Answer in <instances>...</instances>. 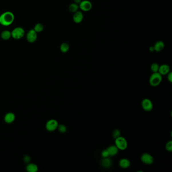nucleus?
I'll return each instance as SVG.
<instances>
[{"label": "nucleus", "instance_id": "f257e3e1", "mask_svg": "<svg viewBox=\"0 0 172 172\" xmlns=\"http://www.w3.org/2000/svg\"><path fill=\"white\" fill-rule=\"evenodd\" d=\"M15 16L12 12L6 11L0 15V24L4 26L11 25L14 21Z\"/></svg>", "mask_w": 172, "mask_h": 172}, {"label": "nucleus", "instance_id": "f03ea898", "mask_svg": "<svg viewBox=\"0 0 172 172\" xmlns=\"http://www.w3.org/2000/svg\"><path fill=\"white\" fill-rule=\"evenodd\" d=\"M162 75L159 72H154L151 75L149 79V83L153 87L157 86L161 83Z\"/></svg>", "mask_w": 172, "mask_h": 172}, {"label": "nucleus", "instance_id": "7ed1b4c3", "mask_svg": "<svg viewBox=\"0 0 172 172\" xmlns=\"http://www.w3.org/2000/svg\"><path fill=\"white\" fill-rule=\"evenodd\" d=\"M115 145L119 150L125 151L127 148V141L122 136H120L118 138L115 139Z\"/></svg>", "mask_w": 172, "mask_h": 172}, {"label": "nucleus", "instance_id": "20e7f679", "mask_svg": "<svg viewBox=\"0 0 172 172\" xmlns=\"http://www.w3.org/2000/svg\"><path fill=\"white\" fill-rule=\"evenodd\" d=\"M25 35V30L21 27H17L11 31L12 37L15 39H20L23 37Z\"/></svg>", "mask_w": 172, "mask_h": 172}, {"label": "nucleus", "instance_id": "39448f33", "mask_svg": "<svg viewBox=\"0 0 172 172\" xmlns=\"http://www.w3.org/2000/svg\"><path fill=\"white\" fill-rule=\"evenodd\" d=\"M141 106L144 110L147 112H150L153 108V103L150 99L146 98L142 100Z\"/></svg>", "mask_w": 172, "mask_h": 172}, {"label": "nucleus", "instance_id": "423d86ee", "mask_svg": "<svg viewBox=\"0 0 172 172\" xmlns=\"http://www.w3.org/2000/svg\"><path fill=\"white\" fill-rule=\"evenodd\" d=\"M140 159L143 163L147 165H152L153 164V161H154L153 157L149 153H143L141 156Z\"/></svg>", "mask_w": 172, "mask_h": 172}, {"label": "nucleus", "instance_id": "0eeeda50", "mask_svg": "<svg viewBox=\"0 0 172 172\" xmlns=\"http://www.w3.org/2000/svg\"><path fill=\"white\" fill-rule=\"evenodd\" d=\"M37 38V33L33 29H31L26 34V39L29 43H34Z\"/></svg>", "mask_w": 172, "mask_h": 172}, {"label": "nucleus", "instance_id": "6e6552de", "mask_svg": "<svg viewBox=\"0 0 172 172\" xmlns=\"http://www.w3.org/2000/svg\"><path fill=\"white\" fill-rule=\"evenodd\" d=\"M79 8L82 11L84 12L89 11L92 9V3L88 0H84L82 1L79 4Z\"/></svg>", "mask_w": 172, "mask_h": 172}, {"label": "nucleus", "instance_id": "1a4fd4ad", "mask_svg": "<svg viewBox=\"0 0 172 172\" xmlns=\"http://www.w3.org/2000/svg\"><path fill=\"white\" fill-rule=\"evenodd\" d=\"M58 123L56 120H51L47 122L46 128L49 131H53L55 130L58 126Z\"/></svg>", "mask_w": 172, "mask_h": 172}, {"label": "nucleus", "instance_id": "9d476101", "mask_svg": "<svg viewBox=\"0 0 172 172\" xmlns=\"http://www.w3.org/2000/svg\"><path fill=\"white\" fill-rule=\"evenodd\" d=\"M83 19V14L81 11H77L75 12L73 16V20L76 23H80L82 21Z\"/></svg>", "mask_w": 172, "mask_h": 172}, {"label": "nucleus", "instance_id": "9b49d317", "mask_svg": "<svg viewBox=\"0 0 172 172\" xmlns=\"http://www.w3.org/2000/svg\"><path fill=\"white\" fill-rule=\"evenodd\" d=\"M170 72V67L167 64H163L159 67L158 72L163 75H166Z\"/></svg>", "mask_w": 172, "mask_h": 172}, {"label": "nucleus", "instance_id": "f8f14e48", "mask_svg": "<svg viewBox=\"0 0 172 172\" xmlns=\"http://www.w3.org/2000/svg\"><path fill=\"white\" fill-rule=\"evenodd\" d=\"M131 165V163L129 159L126 158H123L120 160L119 162V165L122 169H127L129 168Z\"/></svg>", "mask_w": 172, "mask_h": 172}, {"label": "nucleus", "instance_id": "ddd939ff", "mask_svg": "<svg viewBox=\"0 0 172 172\" xmlns=\"http://www.w3.org/2000/svg\"><path fill=\"white\" fill-rule=\"evenodd\" d=\"M107 151H108L109 155L110 157H113L116 155L118 153L119 149L117 148V147L115 145H112L107 147Z\"/></svg>", "mask_w": 172, "mask_h": 172}, {"label": "nucleus", "instance_id": "4468645a", "mask_svg": "<svg viewBox=\"0 0 172 172\" xmlns=\"http://www.w3.org/2000/svg\"><path fill=\"white\" fill-rule=\"evenodd\" d=\"M164 47H165L164 43L162 41H158L155 44L153 48L155 49V51L159 52L161 51L164 49Z\"/></svg>", "mask_w": 172, "mask_h": 172}, {"label": "nucleus", "instance_id": "2eb2a0df", "mask_svg": "<svg viewBox=\"0 0 172 172\" xmlns=\"http://www.w3.org/2000/svg\"><path fill=\"white\" fill-rule=\"evenodd\" d=\"M12 37L11 32L8 30H5L1 33V37L3 40H8Z\"/></svg>", "mask_w": 172, "mask_h": 172}, {"label": "nucleus", "instance_id": "dca6fc26", "mask_svg": "<svg viewBox=\"0 0 172 172\" xmlns=\"http://www.w3.org/2000/svg\"><path fill=\"white\" fill-rule=\"evenodd\" d=\"M15 115L12 113H8L5 117V121L7 123H11L15 120Z\"/></svg>", "mask_w": 172, "mask_h": 172}, {"label": "nucleus", "instance_id": "f3484780", "mask_svg": "<svg viewBox=\"0 0 172 172\" xmlns=\"http://www.w3.org/2000/svg\"><path fill=\"white\" fill-rule=\"evenodd\" d=\"M101 164L102 167L104 168H110L111 166V164H112V161L110 159H109L108 157L103 158V159L101 161Z\"/></svg>", "mask_w": 172, "mask_h": 172}, {"label": "nucleus", "instance_id": "a211bd4d", "mask_svg": "<svg viewBox=\"0 0 172 172\" xmlns=\"http://www.w3.org/2000/svg\"><path fill=\"white\" fill-rule=\"evenodd\" d=\"M26 170L29 172H36L37 171L38 168L35 164H30L27 166Z\"/></svg>", "mask_w": 172, "mask_h": 172}, {"label": "nucleus", "instance_id": "6ab92c4d", "mask_svg": "<svg viewBox=\"0 0 172 172\" xmlns=\"http://www.w3.org/2000/svg\"><path fill=\"white\" fill-rule=\"evenodd\" d=\"M79 8V7L78 5L76 4L75 3H72L69 5V10L72 13H75L78 10Z\"/></svg>", "mask_w": 172, "mask_h": 172}, {"label": "nucleus", "instance_id": "aec40b11", "mask_svg": "<svg viewBox=\"0 0 172 172\" xmlns=\"http://www.w3.org/2000/svg\"><path fill=\"white\" fill-rule=\"evenodd\" d=\"M44 29V25L40 23L36 24L34 26V28H33V29L35 31L36 33L42 32Z\"/></svg>", "mask_w": 172, "mask_h": 172}, {"label": "nucleus", "instance_id": "412c9836", "mask_svg": "<svg viewBox=\"0 0 172 172\" xmlns=\"http://www.w3.org/2000/svg\"><path fill=\"white\" fill-rule=\"evenodd\" d=\"M69 50V46L67 43H63L60 46V50L63 53H67Z\"/></svg>", "mask_w": 172, "mask_h": 172}, {"label": "nucleus", "instance_id": "4be33fe9", "mask_svg": "<svg viewBox=\"0 0 172 172\" xmlns=\"http://www.w3.org/2000/svg\"><path fill=\"white\" fill-rule=\"evenodd\" d=\"M159 64L156 63H154L151 65V69L153 73L158 72L159 69Z\"/></svg>", "mask_w": 172, "mask_h": 172}, {"label": "nucleus", "instance_id": "5701e85b", "mask_svg": "<svg viewBox=\"0 0 172 172\" xmlns=\"http://www.w3.org/2000/svg\"><path fill=\"white\" fill-rule=\"evenodd\" d=\"M121 131L118 129H115L114 130V131L112 133L113 138L114 139L118 138L120 136H121Z\"/></svg>", "mask_w": 172, "mask_h": 172}, {"label": "nucleus", "instance_id": "b1692460", "mask_svg": "<svg viewBox=\"0 0 172 172\" xmlns=\"http://www.w3.org/2000/svg\"><path fill=\"white\" fill-rule=\"evenodd\" d=\"M58 130H59L60 132L62 133H65L66 131H67V127L63 125V124H60L59 125H58Z\"/></svg>", "mask_w": 172, "mask_h": 172}, {"label": "nucleus", "instance_id": "393cba45", "mask_svg": "<svg viewBox=\"0 0 172 172\" xmlns=\"http://www.w3.org/2000/svg\"><path fill=\"white\" fill-rule=\"evenodd\" d=\"M166 149L167 151L169 152H172V141L170 140L166 143Z\"/></svg>", "mask_w": 172, "mask_h": 172}, {"label": "nucleus", "instance_id": "a878e982", "mask_svg": "<svg viewBox=\"0 0 172 172\" xmlns=\"http://www.w3.org/2000/svg\"><path fill=\"white\" fill-rule=\"evenodd\" d=\"M101 155H102V158H106V157H110L108 151H107L106 149L102 151V152L101 153Z\"/></svg>", "mask_w": 172, "mask_h": 172}, {"label": "nucleus", "instance_id": "bb28decb", "mask_svg": "<svg viewBox=\"0 0 172 172\" xmlns=\"http://www.w3.org/2000/svg\"><path fill=\"white\" fill-rule=\"evenodd\" d=\"M167 79L170 82V83L172 82V73L171 72L168 73L167 74Z\"/></svg>", "mask_w": 172, "mask_h": 172}, {"label": "nucleus", "instance_id": "cd10ccee", "mask_svg": "<svg viewBox=\"0 0 172 172\" xmlns=\"http://www.w3.org/2000/svg\"><path fill=\"white\" fill-rule=\"evenodd\" d=\"M30 157L29 156L26 155V156H25L24 157V161H25L26 163L29 162L30 161Z\"/></svg>", "mask_w": 172, "mask_h": 172}, {"label": "nucleus", "instance_id": "c85d7f7f", "mask_svg": "<svg viewBox=\"0 0 172 172\" xmlns=\"http://www.w3.org/2000/svg\"><path fill=\"white\" fill-rule=\"evenodd\" d=\"M81 1H82V0H74V3L76 4H80Z\"/></svg>", "mask_w": 172, "mask_h": 172}, {"label": "nucleus", "instance_id": "c756f323", "mask_svg": "<svg viewBox=\"0 0 172 172\" xmlns=\"http://www.w3.org/2000/svg\"><path fill=\"white\" fill-rule=\"evenodd\" d=\"M149 51L151 52H153L155 51V49H154L153 47H150L149 49Z\"/></svg>", "mask_w": 172, "mask_h": 172}]
</instances>
